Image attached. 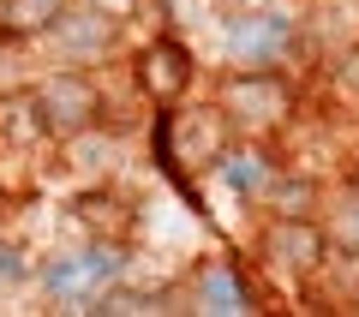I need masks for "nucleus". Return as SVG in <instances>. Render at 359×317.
I'll use <instances>...</instances> for the list:
<instances>
[{
  "label": "nucleus",
  "mask_w": 359,
  "mask_h": 317,
  "mask_svg": "<svg viewBox=\"0 0 359 317\" xmlns=\"http://www.w3.org/2000/svg\"><path fill=\"white\" fill-rule=\"evenodd\" d=\"M90 6H108V13H132L138 0H90Z\"/></svg>",
  "instance_id": "nucleus-16"
},
{
  "label": "nucleus",
  "mask_w": 359,
  "mask_h": 317,
  "mask_svg": "<svg viewBox=\"0 0 359 317\" xmlns=\"http://www.w3.org/2000/svg\"><path fill=\"white\" fill-rule=\"evenodd\" d=\"M192 299H198V311H210V317H245V311H257V288L233 264H204L192 276Z\"/></svg>",
  "instance_id": "nucleus-9"
},
{
  "label": "nucleus",
  "mask_w": 359,
  "mask_h": 317,
  "mask_svg": "<svg viewBox=\"0 0 359 317\" xmlns=\"http://www.w3.org/2000/svg\"><path fill=\"white\" fill-rule=\"evenodd\" d=\"M264 257L287 276H318L323 257H330V234L318 216H276L264 234Z\"/></svg>",
  "instance_id": "nucleus-6"
},
{
  "label": "nucleus",
  "mask_w": 359,
  "mask_h": 317,
  "mask_svg": "<svg viewBox=\"0 0 359 317\" xmlns=\"http://www.w3.org/2000/svg\"><path fill=\"white\" fill-rule=\"evenodd\" d=\"M66 6H72V0H0V42L48 36L54 18H60Z\"/></svg>",
  "instance_id": "nucleus-10"
},
{
  "label": "nucleus",
  "mask_w": 359,
  "mask_h": 317,
  "mask_svg": "<svg viewBox=\"0 0 359 317\" xmlns=\"http://www.w3.org/2000/svg\"><path fill=\"white\" fill-rule=\"evenodd\" d=\"M30 114H36V132H42V138L78 144L84 132L102 126L108 102H102V84H96L84 66H60V72H48L36 90H30Z\"/></svg>",
  "instance_id": "nucleus-2"
},
{
  "label": "nucleus",
  "mask_w": 359,
  "mask_h": 317,
  "mask_svg": "<svg viewBox=\"0 0 359 317\" xmlns=\"http://www.w3.org/2000/svg\"><path fill=\"white\" fill-rule=\"evenodd\" d=\"M120 276H126V240H90L78 252H54L48 264H36V288L60 311H90Z\"/></svg>",
  "instance_id": "nucleus-1"
},
{
  "label": "nucleus",
  "mask_w": 359,
  "mask_h": 317,
  "mask_svg": "<svg viewBox=\"0 0 359 317\" xmlns=\"http://www.w3.org/2000/svg\"><path fill=\"white\" fill-rule=\"evenodd\" d=\"M353 311H359V299H353Z\"/></svg>",
  "instance_id": "nucleus-17"
},
{
  "label": "nucleus",
  "mask_w": 359,
  "mask_h": 317,
  "mask_svg": "<svg viewBox=\"0 0 359 317\" xmlns=\"http://www.w3.org/2000/svg\"><path fill=\"white\" fill-rule=\"evenodd\" d=\"M48 36L60 42V60L66 66H90V60H102V54L114 48L120 13H108V6H66V13L54 18Z\"/></svg>",
  "instance_id": "nucleus-7"
},
{
  "label": "nucleus",
  "mask_w": 359,
  "mask_h": 317,
  "mask_svg": "<svg viewBox=\"0 0 359 317\" xmlns=\"http://www.w3.org/2000/svg\"><path fill=\"white\" fill-rule=\"evenodd\" d=\"M72 216H78V228H90V240H126V228H132L126 198H114V191H78Z\"/></svg>",
  "instance_id": "nucleus-11"
},
{
  "label": "nucleus",
  "mask_w": 359,
  "mask_h": 317,
  "mask_svg": "<svg viewBox=\"0 0 359 317\" xmlns=\"http://www.w3.org/2000/svg\"><path fill=\"white\" fill-rule=\"evenodd\" d=\"M138 90L156 102V108H174L186 90H192V78H198V66H192V48L180 36H156V42H144L138 48Z\"/></svg>",
  "instance_id": "nucleus-4"
},
{
  "label": "nucleus",
  "mask_w": 359,
  "mask_h": 317,
  "mask_svg": "<svg viewBox=\"0 0 359 317\" xmlns=\"http://www.w3.org/2000/svg\"><path fill=\"white\" fill-rule=\"evenodd\" d=\"M330 240H341V245H359V180L335 198V228H323Z\"/></svg>",
  "instance_id": "nucleus-15"
},
{
  "label": "nucleus",
  "mask_w": 359,
  "mask_h": 317,
  "mask_svg": "<svg viewBox=\"0 0 359 317\" xmlns=\"http://www.w3.org/2000/svg\"><path fill=\"white\" fill-rule=\"evenodd\" d=\"M90 311H114V317H132V311H174V305H168V293H132V288H108L102 299L90 305Z\"/></svg>",
  "instance_id": "nucleus-13"
},
{
  "label": "nucleus",
  "mask_w": 359,
  "mask_h": 317,
  "mask_svg": "<svg viewBox=\"0 0 359 317\" xmlns=\"http://www.w3.org/2000/svg\"><path fill=\"white\" fill-rule=\"evenodd\" d=\"M210 168H216V180L233 191V198H264L282 162L269 156V144H257V138H252V144H222Z\"/></svg>",
  "instance_id": "nucleus-8"
},
{
  "label": "nucleus",
  "mask_w": 359,
  "mask_h": 317,
  "mask_svg": "<svg viewBox=\"0 0 359 317\" xmlns=\"http://www.w3.org/2000/svg\"><path fill=\"white\" fill-rule=\"evenodd\" d=\"M25 281H36V264H30L25 240L18 234H0V288H25Z\"/></svg>",
  "instance_id": "nucleus-14"
},
{
  "label": "nucleus",
  "mask_w": 359,
  "mask_h": 317,
  "mask_svg": "<svg viewBox=\"0 0 359 317\" xmlns=\"http://www.w3.org/2000/svg\"><path fill=\"white\" fill-rule=\"evenodd\" d=\"M299 30L287 13H245L228 25V60L233 66H282L294 54Z\"/></svg>",
  "instance_id": "nucleus-5"
},
{
  "label": "nucleus",
  "mask_w": 359,
  "mask_h": 317,
  "mask_svg": "<svg viewBox=\"0 0 359 317\" xmlns=\"http://www.w3.org/2000/svg\"><path fill=\"white\" fill-rule=\"evenodd\" d=\"M257 203H269V216H311V210H318V180L276 168V180H269V191Z\"/></svg>",
  "instance_id": "nucleus-12"
},
{
  "label": "nucleus",
  "mask_w": 359,
  "mask_h": 317,
  "mask_svg": "<svg viewBox=\"0 0 359 317\" xmlns=\"http://www.w3.org/2000/svg\"><path fill=\"white\" fill-rule=\"evenodd\" d=\"M216 114L228 126H245V132H269L294 120V84H287L276 66H233L222 78V96H216Z\"/></svg>",
  "instance_id": "nucleus-3"
}]
</instances>
